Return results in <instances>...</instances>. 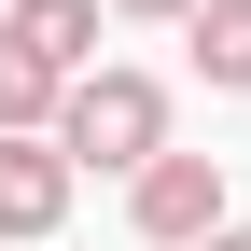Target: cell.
<instances>
[{"label": "cell", "instance_id": "obj_1", "mask_svg": "<svg viewBox=\"0 0 251 251\" xmlns=\"http://www.w3.org/2000/svg\"><path fill=\"white\" fill-rule=\"evenodd\" d=\"M42 140L70 153V168H112V181H126L153 140H168V84H153V70H112V56H84V70L56 84Z\"/></svg>", "mask_w": 251, "mask_h": 251}, {"label": "cell", "instance_id": "obj_2", "mask_svg": "<svg viewBox=\"0 0 251 251\" xmlns=\"http://www.w3.org/2000/svg\"><path fill=\"white\" fill-rule=\"evenodd\" d=\"M126 224H140L153 251H196L209 224H224V153H181V140H153L140 168H126Z\"/></svg>", "mask_w": 251, "mask_h": 251}, {"label": "cell", "instance_id": "obj_3", "mask_svg": "<svg viewBox=\"0 0 251 251\" xmlns=\"http://www.w3.org/2000/svg\"><path fill=\"white\" fill-rule=\"evenodd\" d=\"M70 153H56L42 140V126H0V237H14V251H42L56 224H70Z\"/></svg>", "mask_w": 251, "mask_h": 251}, {"label": "cell", "instance_id": "obj_4", "mask_svg": "<svg viewBox=\"0 0 251 251\" xmlns=\"http://www.w3.org/2000/svg\"><path fill=\"white\" fill-rule=\"evenodd\" d=\"M0 28H14L42 70H84V56H98V0H0Z\"/></svg>", "mask_w": 251, "mask_h": 251}, {"label": "cell", "instance_id": "obj_5", "mask_svg": "<svg viewBox=\"0 0 251 251\" xmlns=\"http://www.w3.org/2000/svg\"><path fill=\"white\" fill-rule=\"evenodd\" d=\"M181 28H196V70L224 84V98H251V0H196Z\"/></svg>", "mask_w": 251, "mask_h": 251}, {"label": "cell", "instance_id": "obj_6", "mask_svg": "<svg viewBox=\"0 0 251 251\" xmlns=\"http://www.w3.org/2000/svg\"><path fill=\"white\" fill-rule=\"evenodd\" d=\"M56 84H70V70H42V56L0 28V126H42V112H56Z\"/></svg>", "mask_w": 251, "mask_h": 251}, {"label": "cell", "instance_id": "obj_7", "mask_svg": "<svg viewBox=\"0 0 251 251\" xmlns=\"http://www.w3.org/2000/svg\"><path fill=\"white\" fill-rule=\"evenodd\" d=\"M196 251H251V224H237V209H224V224H209V237H196Z\"/></svg>", "mask_w": 251, "mask_h": 251}, {"label": "cell", "instance_id": "obj_8", "mask_svg": "<svg viewBox=\"0 0 251 251\" xmlns=\"http://www.w3.org/2000/svg\"><path fill=\"white\" fill-rule=\"evenodd\" d=\"M98 14H196V0H98Z\"/></svg>", "mask_w": 251, "mask_h": 251}]
</instances>
